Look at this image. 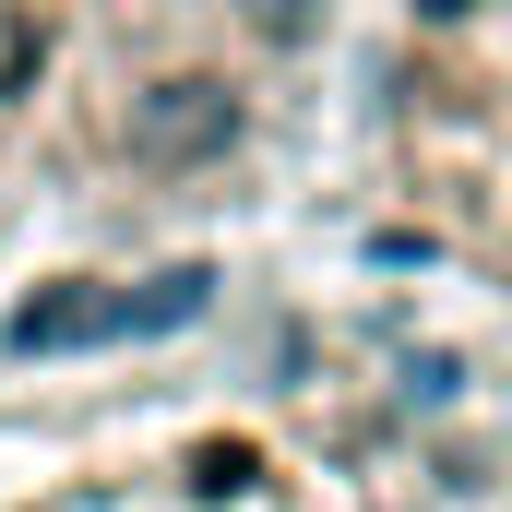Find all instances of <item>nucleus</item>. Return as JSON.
Listing matches in <instances>:
<instances>
[{"label": "nucleus", "mask_w": 512, "mask_h": 512, "mask_svg": "<svg viewBox=\"0 0 512 512\" xmlns=\"http://www.w3.org/2000/svg\"><path fill=\"white\" fill-rule=\"evenodd\" d=\"M24 60H36V36H0V72H24Z\"/></svg>", "instance_id": "1"}]
</instances>
